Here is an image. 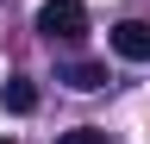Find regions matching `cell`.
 Masks as SVG:
<instances>
[{"instance_id": "6da1fadb", "label": "cell", "mask_w": 150, "mask_h": 144, "mask_svg": "<svg viewBox=\"0 0 150 144\" xmlns=\"http://www.w3.org/2000/svg\"><path fill=\"white\" fill-rule=\"evenodd\" d=\"M38 38H50V44L88 38V6L81 0H44V6H38Z\"/></svg>"}, {"instance_id": "7a4b0ae2", "label": "cell", "mask_w": 150, "mask_h": 144, "mask_svg": "<svg viewBox=\"0 0 150 144\" xmlns=\"http://www.w3.org/2000/svg\"><path fill=\"white\" fill-rule=\"evenodd\" d=\"M106 44L119 50L125 63H150V25L144 19H119V25L106 31Z\"/></svg>"}, {"instance_id": "3957f363", "label": "cell", "mask_w": 150, "mask_h": 144, "mask_svg": "<svg viewBox=\"0 0 150 144\" xmlns=\"http://www.w3.org/2000/svg\"><path fill=\"white\" fill-rule=\"evenodd\" d=\"M56 82H63V88H75V94H94V88H106V63H88V57L56 63Z\"/></svg>"}, {"instance_id": "277c9868", "label": "cell", "mask_w": 150, "mask_h": 144, "mask_svg": "<svg viewBox=\"0 0 150 144\" xmlns=\"http://www.w3.org/2000/svg\"><path fill=\"white\" fill-rule=\"evenodd\" d=\"M0 106H6V113H38V88L25 82V75H6V88H0Z\"/></svg>"}, {"instance_id": "5b68a950", "label": "cell", "mask_w": 150, "mask_h": 144, "mask_svg": "<svg viewBox=\"0 0 150 144\" xmlns=\"http://www.w3.org/2000/svg\"><path fill=\"white\" fill-rule=\"evenodd\" d=\"M56 144H106V132H100V125H75V132H63Z\"/></svg>"}, {"instance_id": "8992f818", "label": "cell", "mask_w": 150, "mask_h": 144, "mask_svg": "<svg viewBox=\"0 0 150 144\" xmlns=\"http://www.w3.org/2000/svg\"><path fill=\"white\" fill-rule=\"evenodd\" d=\"M0 144H13V138H0Z\"/></svg>"}]
</instances>
